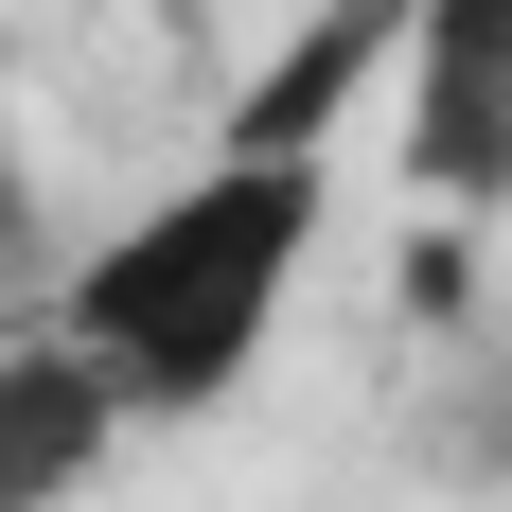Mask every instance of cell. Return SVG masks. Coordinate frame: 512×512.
<instances>
[{
	"label": "cell",
	"mask_w": 512,
	"mask_h": 512,
	"mask_svg": "<svg viewBox=\"0 0 512 512\" xmlns=\"http://www.w3.org/2000/svg\"><path fill=\"white\" fill-rule=\"evenodd\" d=\"M318 212H336L318 142H212L177 195H142L53 283V336L124 389V424H195L265 371V336H283V301L318 265Z\"/></svg>",
	"instance_id": "obj_1"
},
{
	"label": "cell",
	"mask_w": 512,
	"mask_h": 512,
	"mask_svg": "<svg viewBox=\"0 0 512 512\" xmlns=\"http://www.w3.org/2000/svg\"><path fill=\"white\" fill-rule=\"evenodd\" d=\"M389 177L424 212H512V0H407L389 53Z\"/></svg>",
	"instance_id": "obj_2"
},
{
	"label": "cell",
	"mask_w": 512,
	"mask_h": 512,
	"mask_svg": "<svg viewBox=\"0 0 512 512\" xmlns=\"http://www.w3.org/2000/svg\"><path fill=\"white\" fill-rule=\"evenodd\" d=\"M106 460H124V389L53 336V318H18V336H0V512H71Z\"/></svg>",
	"instance_id": "obj_3"
},
{
	"label": "cell",
	"mask_w": 512,
	"mask_h": 512,
	"mask_svg": "<svg viewBox=\"0 0 512 512\" xmlns=\"http://www.w3.org/2000/svg\"><path fill=\"white\" fill-rule=\"evenodd\" d=\"M389 53H407V0H318L301 36L265 53V89L230 106V142H318L336 159V124H354V89L389 71Z\"/></svg>",
	"instance_id": "obj_4"
}]
</instances>
